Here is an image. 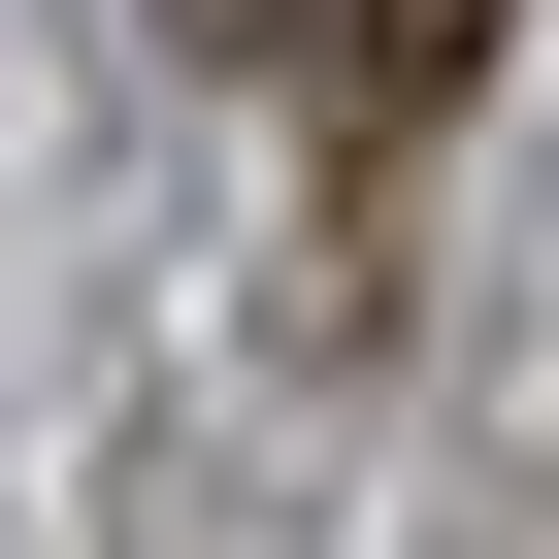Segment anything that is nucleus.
I'll return each instance as SVG.
<instances>
[{
  "label": "nucleus",
  "mask_w": 559,
  "mask_h": 559,
  "mask_svg": "<svg viewBox=\"0 0 559 559\" xmlns=\"http://www.w3.org/2000/svg\"><path fill=\"white\" fill-rule=\"evenodd\" d=\"M493 34H526V0H330V132H362V165H428V132L493 99Z\"/></svg>",
  "instance_id": "1"
},
{
  "label": "nucleus",
  "mask_w": 559,
  "mask_h": 559,
  "mask_svg": "<svg viewBox=\"0 0 559 559\" xmlns=\"http://www.w3.org/2000/svg\"><path fill=\"white\" fill-rule=\"evenodd\" d=\"M198 34H263V0H198Z\"/></svg>",
  "instance_id": "2"
}]
</instances>
